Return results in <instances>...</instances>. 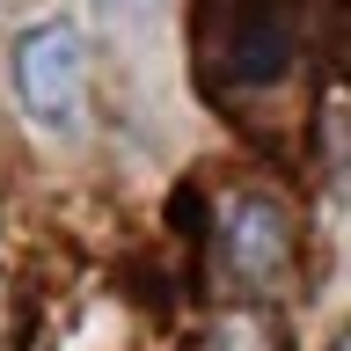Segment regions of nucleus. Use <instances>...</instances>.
<instances>
[{
    "label": "nucleus",
    "mask_w": 351,
    "mask_h": 351,
    "mask_svg": "<svg viewBox=\"0 0 351 351\" xmlns=\"http://www.w3.org/2000/svg\"><path fill=\"white\" fill-rule=\"evenodd\" d=\"M15 95L37 132H81L88 117V44L66 15L15 29Z\"/></svg>",
    "instance_id": "1"
},
{
    "label": "nucleus",
    "mask_w": 351,
    "mask_h": 351,
    "mask_svg": "<svg viewBox=\"0 0 351 351\" xmlns=\"http://www.w3.org/2000/svg\"><path fill=\"white\" fill-rule=\"evenodd\" d=\"M227 263H234V278L263 285L285 271V213L271 197H234V213H227Z\"/></svg>",
    "instance_id": "2"
},
{
    "label": "nucleus",
    "mask_w": 351,
    "mask_h": 351,
    "mask_svg": "<svg viewBox=\"0 0 351 351\" xmlns=\"http://www.w3.org/2000/svg\"><path fill=\"white\" fill-rule=\"evenodd\" d=\"M103 15H132V22H147V15H161V0H95Z\"/></svg>",
    "instance_id": "3"
}]
</instances>
